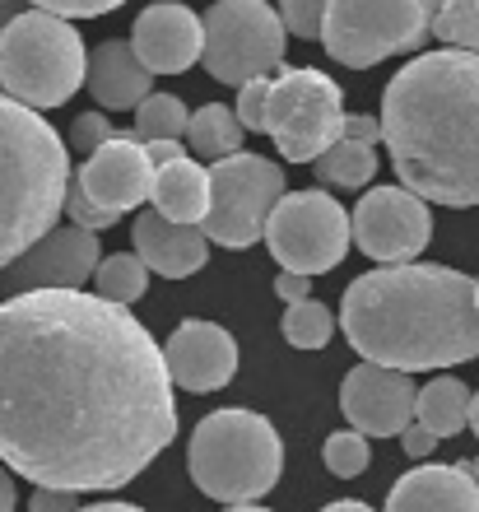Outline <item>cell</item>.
Masks as SVG:
<instances>
[{
  "label": "cell",
  "instance_id": "6da1fadb",
  "mask_svg": "<svg viewBox=\"0 0 479 512\" xmlns=\"http://www.w3.org/2000/svg\"><path fill=\"white\" fill-rule=\"evenodd\" d=\"M177 438L163 345L121 303L24 289L0 303V461L47 489H121Z\"/></svg>",
  "mask_w": 479,
  "mask_h": 512
},
{
  "label": "cell",
  "instance_id": "7a4b0ae2",
  "mask_svg": "<svg viewBox=\"0 0 479 512\" xmlns=\"http://www.w3.org/2000/svg\"><path fill=\"white\" fill-rule=\"evenodd\" d=\"M382 140L400 187L452 210L479 205V52H424L382 89Z\"/></svg>",
  "mask_w": 479,
  "mask_h": 512
},
{
  "label": "cell",
  "instance_id": "3957f363",
  "mask_svg": "<svg viewBox=\"0 0 479 512\" xmlns=\"http://www.w3.org/2000/svg\"><path fill=\"white\" fill-rule=\"evenodd\" d=\"M340 326L359 359L400 373H438L479 359L475 280L452 266L391 261L345 289Z\"/></svg>",
  "mask_w": 479,
  "mask_h": 512
},
{
  "label": "cell",
  "instance_id": "277c9868",
  "mask_svg": "<svg viewBox=\"0 0 479 512\" xmlns=\"http://www.w3.org/2000/svg\"><path fill=\"white\" fill-rule=\"evenodd\" d=\"M70 154L38 108L0 94V270L66 210Z\"/></svg>",
  "mask_w": 479,
  "mask_h": 512
},
{
  "label": "cell",
  "instance_id": "5b68a950",
  "mask_svg": "<svg viewBox=\"0 0 479 512\" xmlns=\"http://www.w3.org/2000/svg\"><path fill=\"white\" fill-rule=\"evenodd\" d=\"M187 466L200 494L219 503H256L280 480L284 443L256 410H214L191 433Z\"/></svg>",
  "mask_w": 479,
  "mask_h": 512
},
{
  "label": "cell",
  "instance_id": "8992f818",
  "mask_svg": "<svg viewBox=\"0 0 479 512\" xmlns=\"http://www.w3.org/2000/svg\"><path fill=\"white\" fill-rule=\"evenodd\" d=\"M89 52L80 28L52 10H19L0 33V94L19 98L28 108H61L80 94Z\"/></svg>",
  "mask_w": 479,
  "mask_h": 512
},
{
  "label": "cell",
  "instance_id": "52a82bcc",
  "mask_svg": "<svg viewBox=\"0 0 479 512\" xmlns=\"http://www.w3.org/2000/svg\"><path fill=\"white\" fill-rule=\"evenodd\" d=\"M433 33V19L419 0H331L321 42L349 70L382 66L386 56L419 52Z\"/></svg>",
  "mask_w": 479,
  "mask_h": 512
},
{
  "label": "cell",
  "instance_id": "ba28073f",
  "mask_svg": "<svg viewBox=\"0 0 479 512\" xmlns=\"http://www.w3.org/2000/svg\"><path fill=\"white\" fill-rule=\"evenodd\" d=\"M340 122H345V89L326 70L298 66L270 80L266 135L289 163H312L326 145H335Z\"/></svg>",
  "mask_w": 479,
  "mask_h": 512
},
{
  "label": "cell",
  "instance_id": "9c48e42d",
  "mask_svg": "<svg viewBox=\"0 0 479 512\" xmlns=\"http://www.w3.org/2000/svg\"><path fill=\"white\" fill-rule=\"evenodd\" d=\"M266 247L280 261V270L298 275H326L345 261L349 252V215L326 187L312 191H284L266 219Z\"/></svg>",
  "mask_w": 479,
  "mask_h": 512
},
{
  "label": "cell",
  "instance_id": "30bf717a",
  "mask_svg": "<svg viewBox=\"0 0 479 512\" xmlns=\"http://www.w3.org/2000/svg\"><path fill=\"white\" fill-rule=\"evenodd\" d=\"M200 24H205L200 66L219 84H247L284 61L280 10L266 0H214Z\"/></svg>",
  "mask_w": 479,
  "mask_h": 512
},
{
  "label": "cell",
  "instance_id": "8fae6325",
  "mask_svg": "<svg viewBox=\"0 0 479 512\" xmlns=\"http://www.w3.org/2000/svg\"><path fill=\"white\" fill-rule=\"evenodd\" d=\"M284 196V168L266 154H228L210 163V210L200 219L205 238L219 247H252Z\"/></svg>",
  "mask_w": 479,
  "mask_h": 512
},
{
  "label": "cell",
  "instance_id": "7c38bea8",
  "mask_svg": "<svg viewBox=\"0 0 479 512\" xmlns=\"http://www.w3.org/2000/svg\"><path fill=\"white\" fill-rule=\"evenodd\" d=\"M349 238L382 266L414 261L433 238V210L410 187H373L349 215Z\"/></svg>",
  "mask_w": 479,
  "mask_h": 512
},
{
  "label": "cell",
  "instance_id": "4fadbf2b",
  "mask_svg": "<svg viewBox=\"0 0 479 512\" xmlns=\"http://www.w3.org/2000/svg\"><path fill=\"white\" fill-rule=\"evenodd\" d=\"M414 396H419V382H410V373L368 364V359L349 368L340 382V410L363 438H396L414 419Z\"/></svg>",
  "mask_w": 479,
  "mask_h": 512
},
{
  "label": "cell",
  "instance_id": "5bb4252c",
  "mask_svg": "<svg viewBox=\"0 0 479 512\" xmlns=\"http://www.w3.org/2000/svg\"><path fill=\"white\" fill-rule=\"evenodd\" d=\"M98 266V233L66 224V229H47L38 243L19 252L5 266V284L14 294L24 289H84V280H94Z\"/></svg>",
  "mask_w": 479,
  "mask_h": 512
},
{
  "label": "cell",
  "instance_id": "9a60e30c",
  "mask_svg": "<svg viewBox=\"0 0 479 512\" xmlns=\"http://www.w3.org/2000/svg\"><path fill=\"white\" fill-rule=\"evenodd\" d=\"M75 182L112 215L140 210V201H149V187H154V163L145 154V140H135L131 131H112L94 154H84Z\"/></svg>",
  "mask_w": 479,
  "mask_h": 512
},
{
  "label": "cell",
  "instance_id": "2e32d148",
  "mask_svg": "<svg viewBox=\"0 0 479 512\" xmlns=\"http://www.w3.org/2000/svg\"><path fill=\"white\" fill-rule=\"evenodd\" d=\"M163 364H168V378L177 387L196 391H224L238 373V340L228 336L224 326L214 322H182L163 345Z\"/></svg>",
  "mask_w": 479,
  "mask_h": 512
},
{
  "label": "cell",
  "instance_id": "e0dca14e",
  "mask_svg": "<svg viewBox=\"0 0 479 512\" xmlns=\"http://www.w3.org/2000/svg\"><path fill=\"white\" fill-rule=\"evenodd\" d=\"M131 47L145 61L149 75H182L205 52V24L182 0H159L149 5L131 28Z\"/></svg>",
  "mask_w": 479,
  "mask_h": 512
},
{
  "label": "cell",
  "instance_id": "ac0fdd59",
  "mask_svg": "<svg viewBox=\"0 0 479 512\" xmlns=\"http://www.w3.org/2000/svg\"><path fill=\"white\" fill-rule=\"evenodd\" d=\"M131 238H135V256H140L149 270L168 275V280H187V275H196V270L210 261V238H205V229H200V224L163 219L154 205L140 210Z\"/></svg>",
  "mask_w": 479,
  "mask_h": 512
},
{
  "label": "cell",
  "instance_id": "d6986e66",
  "mask_svg": "<svg viewBox=\"0 0 479 512\" xmlns=\"http://www.w3.org/2000/svg\"><path fill=\"white\" fill-rule=\"evenodd\" d=\"M386 512H479V485L461 461L456 466H414L410 475H400L391 485Z\"/></svg>",
  "mask_w": 479,
  "mask_h": 512
},
{
  "label": "cell",
  "instance_id": "ffe728a7",
  "mask_svg": "<svg viewBox=\"0 0 479 512\" xmlns=\"http://www.w3.org/2000/svg\"><path fill=\"white\" fill-rule=\"evenodd\" d=\"M84 84H89V94L98 98L103 112H135L140 98L154 94V75L135 56L131 42H121V38H107L98 52H89Z\"/></svg>",
  "mask_w": 479,
  "mask_h": 512
},
{
  "label": "cell",
  "instance_id": "44dd1931",
  "mask_svg": "<svg viewBox=\"0 0 479 512\" xmlns=\"http://www.w3.org/2000/svg\"><path fill=\"white\" fill-rule=\"evenodd\" d=\"M149 205L163 219L177 224H200L210 210V168L200 159H177L154 168V187H149Z\"/></svg>",
  "mask_w": 479,
  "mask_h": 512
},
{
  "label": "cell",
  "instance_id": "7402d4cb",
  "mask_svg": "<svg viewBox=\"0 0 479 512\" xmlns=\"http://www.w3.org/2000/svg\"><path fill=\"white\" fill-rule=\"evenodd\" d=\"M414 419L428 424L438 438H456L470 419V387L461 378H442L438 373V378L424 382L419 396H414Z\"/></svg>",
  "mask_w": 479,
  "mask_h": 512
},
{
  "label": "cell",
  "instance_id": "603a6c76",
  "mask_svg": "<svg viewBox=\"0 0 479 512\" xmlns=\"http://www.w3.org/2000/svg\"><path fill=\"white\" fill-rule=\"evenodd\" d=\"M187 149L196 154L200 163H214V159H228L242 149V122L238 112L224 108V103H205V108L191 112L187 122Z\"/></svg>",
  "mask_w": 479,
  "mask_h": 512
},
{
  "label": "cell",
  "instance_id": "cb8c5ba5",
  "mask_svg": "<svg viewBox=\"0 0 479 512\" xmlns=\"http://www.w3.org/2000/svg\"><path fill=\"white\" fill-rule=\"evenodd\" d=\"M321 187H340V191H359L373 182L377 173V154L373 145H359V140H335L312 159Z\"/></svg>",
  "mask_w": 479,
  "mask_h": 512
},
{
  "label": "cell",
  "instance_id": "d4e9b609",
  "mask_svg": "<svg viewBox=\"0 0 479 512\" xmlns=\"http://www.w3.org/2000/svg\"><path fill=\"white\" fill-rule=\"evenodd\" d=\"M94 284H98V298H107V303H121V308H131V303H140V298H145V289H149V266L135 252L98 256Z\"/></svg>",
  "mask_w": 479,
  "mask_h": 512
},
{
  "label": "cell",
  "instance_id": "484cf974",
  "mask_svg": "<svg viewBox=\"0 0 479 512\" xmlns=\"http://www.w3.org/2000/svg\"><path fill=\"white\" fill-rule=\"evenodd\" d=\"M187 122H191V112L182 108V98L149 94V98H140V108H135L131 135L135 140H182V135H187Z\"/></svg>",
  "mask_w": 479,
  "mask_h": 512
},
{
  "label": "cell",
  "instance_id": "4316f807",
  "mask_svg": "<svg viewBox=\"0 0 479 512\" xmlns=\"http://www.w3.org/2000/svg\"><path fill=\"white\" fill-rule=\"evenodd\" d=\"M280 331L298 350H326V340H331V331H335V317L317 298H298V303H284Z\"/></svg>",
  "mask_w": 479,
  "mask_h": 512
},
{
  "label": "cell",
  "instance_id": "83f0119b",
  "mask_svg": "<svg viewBox=\"0 0 479 512\" xmlns=\"http://www.w3.org/2000/svg\"><path fill=\"white\" fill-rule=\"evenodd\" d=\"M433 33L447 47L479 52V0H442L438 14H433Z\"/></svg>",
  "mask_w": 479,
  "mask_h": 512
},
{
  "label": "cell",
  "instance_id": "f1b7e54d",
  "mask_svg": "<svg viewBox=\"0 0 479 512\" xmlns=\"http://www.w3.org/2000/svg\"><path fill=\"white\" fill-rule=\"evenodd\" d=\"M321 461H326V471L340 475V480H354L373 466V452H368V438L359 429H345V433H331L326 447H321Z\"/></svg>",
  "mask_w": 479,
  "mask_h": 512
},
{
  "label": "cell",
  "instance_id": "f546056e",
  "mask_svg": "<svg viewBox=\"0 0 479 512\" xmlns=\"http://www.w3.org/2000/svg\"><path fill=\"white\" fill-rule=\"evenodd\" d=\"M326 5H331V0H280L284 33H293V38H303V42H321Z\"/></svg>",
  "mask_w": 479,
  "mask_h": 512
},
{
  "label": "cell",
  "instance_id": "4dcf8cb0",
  "mask_svg": "<svg viewBox=\"0 0 479 512\" xmlns=\"http://www.w3.org/2000/svg\"><path fill=\"white\" fill-rule=\"evenodd\" d=\"M66 215H70V224H80V229H94V233H103V229H112L121 215H112L107 205H98L89 191L75 182V173H70V182H66Z\"/></svg>",
  "mask_w": 479,
  "mask_h": 512
},
{
  "label": "cell",
  "instance_id": "1f68e13d",
  "mask_svg": "<svg viewBox=\"0 0 479 512\" xmlns=\"http://www.w3.org/2000/svg\"><path fill=\"white\" fill-rule=\"evenodd\" d=\"M266 108H270V80L256 75V80L238 84V122L242 131H266Z\"/></svg>",
  "mask_w": 479,
  "mask_h": 512
},
{
  "label": "cell",
  "instance_id": "d6a6232c",
  "mask_svg": "<svg viewBox=\"0 0 479 512\" xmlns=\"http://www.w3.org/2000/svg\"><path fill=\"white\" fill-rule=\"evenodd\" d=\"M112 131H117V126L107 122L103 112H80V117H75V126H70V145L80 149V154H94V149L103 145Z\"/></svg>",
  "mask_w": 479,
  "mask_h": 512
},
{
  "label": "cell",
  "instance_id": "836d02e7",
  "mask_svg": "<svg viewBox=\"0 0 479 512\" xmlns=\"http://www.w3.org/2000/svg\"><path fill=\"white\" fill-rule=\"evenodd\" d=\"M28 5L52 10V14H61V19H98V14H112L117 5H126V0H28Z\"/></svg>",
  "mask_w": 479,
  "mask_h": 512
},
{
  "label": "cell",
  "instance_id": "e575fe53",
  "mask_svg": "<svg viewBox=\"0 0 479 512\" xmlns=\"http://www.w3.org/2000/svg\"><path fill=\"white\" fill-rule=\"evenodd\" d=\"M75 508H80V494H75V489L38 485L33 489V499H28V512H75Z\"/></svg>",
  "mask_w": 479,
  "mask_h": 512
},
{
  "label": "cell",
  "instance_id": "d590c367",
  "mask_svg": "<svg viewBox=\"0 0 479 512\" xmlns=\"http://www.w3.org/2000/svg\"><path fill=\"white\" fill-rule=\"evenodd\" d=\"M340 140L377 145V140H382V122H377V117H368V112H345V122H340Z\"/></svg>",
  "mask_w": 479,
  "mask_h": 512
},
{
  "label": "cell",
  "instance_id": "8d00e7d4",
  "mask_svg": "<svg viewBox=\"0 0 479 512\" xmlns=\"http://www.w3.org/2000/svg\"><path fill=\"white\" fill-rule=\"evenodd\" d=\"M400 443H405V452H410L414 461L419 457H428V452H433V447L442 443L438 433L428 429V424H419V419H410V424H405V429H400Z\"/></svg>",
  "mask_w": 479,
  "mask_h": 512
},
{
  "label": "cell",
  "instance_id": "74e56055",
  "mask_svg": "<svg viewBox=\"0 0 479 512\" xmlns=\"http://www.w3.org/2000/svg\"><path fill=\"white\" fill-rule=\"evenodd\" d=\"M275 294H280L284 303L312 298V275H298V270H280V275H275Z\"/></svg>",
  "mask_w": 479,
  "mask_h": 512
},
{
  "label": "cell",
  "instance_id": "f35d334b",
  "mask_svg": "<svg viewBox=\"0 0 479 512\" xmlns=\"http://www.w3.org/2000/svg\"><path fill=\"white\" fill-rule=\"evenodd\" d=\"M145 154L154 168H163V163H177L187 159V149H182V140H145Z\"/></svg>",
  "mask_w": 479,
  "mask_h": 512
},
{
  "label": "cell",
  "instance_id": "ab89813d",
  "mask_svg": "<svg viewBox=\"0 0 479 512\" xmlns=\"http://www.w3.org/2000/svg\"><path fill=\"white\" fill-rule=\"evenodd\" d=\"M14 499H19V494H14V480H10V471L0 466V512H14Z\"/></svg>",
  "mask_w": 479,
  "mask_h": 512
},
{
  "label": "cell",
  "instance_id": "60d3db41",
  "mask_svg": "<svg viewBox=\"0 0 479 512\" xmlns=\"http://www.w3.org/2000/svg\"><path fill=\"white\" fill-rule=\"evenodd\" d=\"M75 512H145L135 503H94V508H75Z\"/></svg>",
  "mask_w": 479,
  "mask_h": 512
},
{
  "label": "cell",
  "instance_id": "b9f144b4",
  "mask_svg": "<svg viewBox=\"0 0 479 512\" xmlns=\"http://www.w3.org/2000/svg\"><path fill=\"white\" fill-rule=\"evenodd\" d=\"M19 10H24V0H0V33H5V24H10Z\"/></svg>",
  "mask_w": 479,
  "mask_h": 512
},
{
  "label": "cell",
  "instance_id": "7bdbcfd3",
  "mask_svg": "<svg viewBox=\"0 0 479 512\" xmlns=\"http://www.w3.org/2000/svg\"><path fill=\"white\" fill-rule=\"evenodd\" d=\"M321 512H373L368 503H354V499H340V503H331V508H321Z\"/></svg>",
  "mask_w": 479,
  "mask_h": 512
},
{
  "label": "cell",
  "instance_id": "ee69618b",
  "mask_svg": "<svg viewBox=\"0 0 479 512\" xmlns=\"http://www.w3.org/2000/svg\"><path fill=\"white\" fill-rule=\"evenodd\" d=\"M466 429H475V433H479V391L470 396V419H466Z\"/></svg>",
  "mask_w": 479,
  "mask_h": 512
},
{
  "label": "cell",
  "instance_id": "f6af8a7d",
  "mask_svg": "<svg viewBox=\"0 0 479 512\" xmlns=\"http://www.w3.org/2000/svg\"><path fill=\"white\" fill-rule=\"evenodd\" d=\"M224 512H270V508H256V503H228Z\"/></svg>",
  "mask_w": 479,
  "mask_h": 512
},
{
  "label": "cell",
  "instance_id": "bcb514c9",
  "mask_svg": "<svg viewBox=\"0 0 479 512\" xmlns=\"http://www.w3.org/2000/svg\"><path fill=\"white\" fill-rule=\"evenodd\" d=\"M461 466H466L470 475H475V485H479V457H470V461H461Z\"/></svg>",
  "mask_w": 479,
  "mask_h": 512
},
{
  "label": "cell",
  "instance_id": "7dc6e473",
  "mask_svg": "<svg viewBox=\"0 0 479 512\" xmlns=\"http://www.w3.org/2000/svg\"><path fill=\"white\" fill-rule=\"evenodd\" d=\"M419 5H424V14H428V19H433V14H438V5H442V0H419Z\"/></svg>",
  "mask_w": 479,
  "mask_h": 512
},
{
  "label": "cell",
  "instance_id": "c3c4849f",
  "mask_svg": "<svg viewBox=\"0 0 479 512\" xmlns=\"http://www.w3.org/2000/svg\"><path fill=\"white\" fill-rule=\"evenodd\" d=\"M475 303H479V280H475Z\"/></svg>",
  "mask_w": 479,
  "mask_h": 512
}]
</instances>
